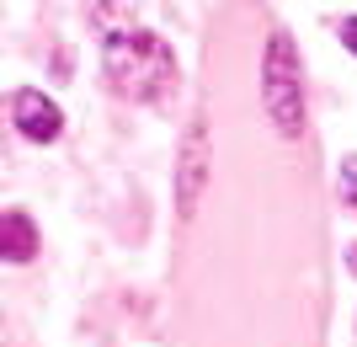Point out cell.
<instances>
[{"label": "cell", "mask_w": 357, "mask_h": 347, "mask_svg": "<svg viewBox=\"0 0 357 347\" xmlns=\"http://www.w3.org/2000/svg\"><path fill=\"white\" fill-rule=\"evenodd\" d=\"M0 251H6V262H32V251H38V230L22 209L0 219Z\"/></svg>", "instance_id": "obj_5"}, {"label": "cell", "mask_w": 357, "mask_h": 347, "mask_svg": "<svg viewBox=\"0 0 357 347\" xmlns=\"http://www.w3.org/2000/svg\"><path fill=\"white\" fill-rule=\"evenodd\" d=\"M336 193H342L347 209H357V155L342 161V171H336Z\"/></svg>", "instance_id": "obj_6"}, {"label": "cell", "mask_w": 357, "mask_h": 347, "mask_svg": "<svg viewBox=\"0 0 357 347\" xmlns=\"http://www.w3.org/2000/svg\"><path fill=\"white\" fill-rule=\"evenodd\" d=\"M203 187H208V123L197 118L192 128H187L181 166H176V209H181V219H192V214H197Z\"/></svg>", "instance_id": "obj_3"}, {"label": "cell", "mask_w": 357, "mask_h": 347, "mask_svg": "<svg viewBox=\"0 0 357 347\" xmlns=\"http://www.w3.org/2000/svg\"><path fill=\"white\" fill-rule=\"evenodd\" d=\"M342 43L357 54V16H342Z\"/></svg>", "instance_id": "obj_7"}, {"label": "cell", "mask_w": 357, "mask_h": 347, "mask_svg": "<svg viewBox=\"0 0 357 347\" xmlns=\"http://www.w3.org/2000/svg\"><path fill=\"white\" fill-rule=\"evenodd\" d=\"M261 102H267L278 134L298 139L304 134V75H298L294 38L283 27L267 38V59H261Z\"/></svg>", "instance_id": "obj_2"}, {"label": "cell", "mask_w": 357, "mask_h": 347, "mask_svg": "<svg viewBox=\"0 0 357 347\" xmlns=\"http://www.w3.org/2000/svg\"><path fill=\"white\" fill-rule=\"evenodd\" d=\"M102 70H107V86L134 96V102H155L176 86V59L171 48L144 27H128V32H112L102 48Z\"/></svg>", "instance_id": "obj_1"}, {"label": "cell", "mask_w": 357, "mask_h": 347, "mask_svg": "<svg viewBox=\"0 0 357 347\" xmlns=\"http://www.w3.org/2000/svg\"><path fill=\"white\" fill-rule=\"evenodd\" d=\"M347 267H352V272H357V246H347Z\"/></svg>", "instance_id": "obj_8"}, {"label": "cell", "mask_w": 357, "mask_h": 347, "mask_svg": "<svg viewBox=\"0 0 357 347\" xmlns=\"http://www.w3.org/2000/svg\"><path fill=\"white\" fill-rule=\"evenodd\" d=\"M11 123H16V134H22V139L48 145V139H59L64 112H59V102H54V96L22 86V91H11Z\"/></svg>", "instance_id": "obj_4"}]
</instances>
